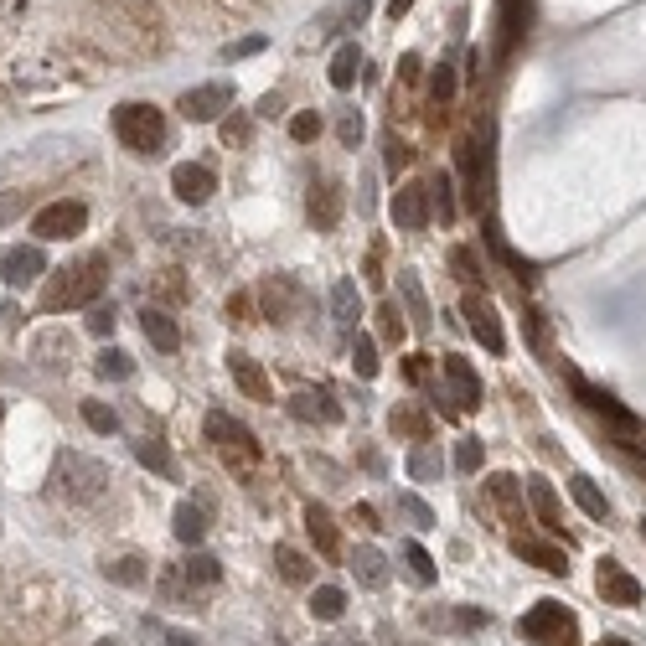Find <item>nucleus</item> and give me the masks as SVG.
Masks as SVG:
<instances>
[{
	"mask_svg": "<svg viewBox=\"0 0 646 646\" xmlns=\"http://www.w3.org/2000/svg\"><path fill=\"white\" fill-rule=\"evenodd\" d=\"M331 316L342 321V326H352V321L362 316V295H357V280H336V290H331Z\"/></svg>",
	"mask_w": 646,
	"mask_h": 646,
	"instance_id": "obj_29",
	"label": "nucleus"
},
{
	"mask_svg": "<svg viewBox=\"0 0 646 646\" xmlns=\"http://www.w3.org/2000/svg\"><path fill=\"white\" fill-rule=\"evenodd\" d=\"M166 646H202V641L187 636V631H166Z\"/></svg>",
	"mask_w": 646,
	"mask_h": 646,
	"instance_id": "obj_58",
	"label": "nucleus"
},
{
	"mask_svg": "<svg viewBox=\"0 0 646 646\" xmlns=\"http://www.w3.org/2000/svg\"><path fill=\"white\" fill-rule=\"evenodd\" d=\"M233 429H238V419H228L223 409H212V414H207V424H202V435H207L212 445H228V440H233Z\"/></svg>",
	"mask_w": 646,
	"mask_h": 646,
	"instance_id": "obj_45",
	"label": "nucleus"
},
{
	"mask_svg": "<svg viewBox=\"0 0 646 646\" xmlns=\"http://www.w3.org/2000/svg\"><path fill=\"white\" fill-rule=\"evenodd\" d=\"M440 373H445V383H450V398H455V414H471V409H481V378H476V367L466 362V357H455V352H445V362H440Z\"/></svg>",
	"mask_w": 646,
	"mask_h": 646,
	"instance_id": "obj_10",
	"label": "nucleus"
},
{
	"mask_svg": "<svg viewBox=\"0 0 646 646\" xmlns=\"http://www.w3.org/2000/svg\"><path fill=\"white\" fill-rule=\"evenodd\" d=\"M450 269H455V280H466V285L481 280V264H476L471 249H450Z\"/></svg>",
	"mask_w": 646,
	"mask_h": 646,
	"instance_id": "obj_46",
	"label": "nucleus"
},
{
	"mask_svg": "<svg viewBox=\"0 0 646 646\" xmlns=\"http://www.w3.org/2000/svg\"><path fill=\"white\" fill-rule=\"evenodd\" d=\"M181 574H187V584H218L223 579V569H218L212 553H192V559L181 564Z\"/></svg>",
	"mask_w": 646,
	"mask_h": 646,
	"instance_id": "obj_36",
	"label": "nucleus"
},
{
	"mask_svg": "<svg viewBox=\"0 0 646 646\" xmlns=\"http://www.w3.org/2000/svg\"><path fill=\"white\" fill-rule=\"evenodd\" d=\"M404 564H409V574H414L419 584L435 579V559H429V553H424L419 543H404Z\"/></svg>",
	"mask_w": 646,
	"mask_h": 646,
	"instance_id": "obj_44",
	"label": "nucleus"
},
{
	"mask_svg": "<svg viewBox=\"0 0 646 646\" xmlns=\"http://www.w3.org/2000/svg\"><path fill=\"white\" fill-rule=\"evenodd\" d=\"M223 135H228V145H233V140H249V125H243V119H228Z\"/></svg>",
	"mask_w": 646,
	"mask_h": 646,
	"instance_id": "obj_57",
	"label": "nucleus"
},
{
	"mask_svg": "<svg viewBox=\"0 0 646 646\" xmlns=\"http://www.w3.org/2000/svg\"><path fill=\"white\" fill-rule=\"evenodd\" d=\"M352 522H357V528H378V512L362 502V507H352Z\"/></svg>",
	"mask_w": 646,
	"mask_h": 646,
	"instance_id": "obj_55",
	"label": "nucleus"
},
{
	"mask_svg": "<svg viewBox=\"0 0 646 646\" xmlns=\"http://www.w3.org/2000/svg\"><path fill=\"white\" fill-rule=\"evenodd\" d=\"M274 569H280V579H285V584H311V574H316V564L305 559L300 548H290V543L274 548Z\"/></svg>",
	"mask_w": 646,
	"mask_h": 646,
	"instance_id": "obj_25",
	"label": "nucleus"
},
{
	"mask_svg": "<svg viewBox=\"0 0 646 646\" xmlns=\"http://www.w3.org/2000/svg\"><path fill=\"white\" fill-rule=\"evenodd\" d=\"M140 331H145V342L156 347V352H176V347H181V331H176V321H171L166 311H156V305H150V311L140 316Z\"/></svg>",
	"mask_w": 646,
	"mask_h": 646,
	"instance_id": "obj_19",
	"label": "nucleus"
},
{
	"mask_svg": "<svg viewBox=\"0 0 646 646\" xmlns=\"http://www.w3.org/2000/svg\"><path fill=\"white\" fill-rule=\"evenodd\" d=\"M228 373H233V383L243 388V398H254V404H269V398H274V388H269V373H264V367L249 357V352H228Z\"/></svg>",
	"mask_w": 646,
	"mask_h": 646,
	"instance_id": "obj_14",
	"label": "nucleus"
},
{
	"mask_svg": "<svg viewBox=\"0 0 646 646\" xmlns=\"http://www.w3.org/2000/svg\"><path fill=\"white\" fill-rule=\"evenodd\" d=\"M398 517H409V528H435V512H429V502H419L414 491H398Z\"/></svg>",
	"mask_w": 646,
	"mask_h": 646,
	"instance_id": "obj_35",
	"label": "nucleus"
},
{
	"mask_svg": "<svg viewBox=\"0 0 646 646\" xmlns=\"http://www.w3.org/2000/svg\"><path fill=\"white\" fill-rule=\"evenodd\" d=\"M21 207H26L21 192H0V228H6L11 218H21Z\"/></svg>",
	"mask_w": 646,
	"mask_h": 646,
	"instance_id": "obj_51",
	"label": "nucleus"
},
{
	"mask_svg": "<svg viewBox=\"0 0 646 646\" xmlns=\"http://www.w3.org/2000/svg\"><path fill=\"white\" fill-rule=\"evenodd\" d=\"M641 538H646V517H641Z\"/></svg>",
	"mask_w": 646,
	"mask_h": 646,
	"instance_id": "obj_62",
	"label": "nucleus"
},
{
	"mask_svg": "<svg viewBox=\"0 0 646 646\" xmlns=\"http://www.w3.org/2000/svg\"><path fill=\"white\" fill-rule=\"evenodd\" d=\"M460 316H466V326H471V336L491 352V357H502L507 352V331H502V316H497V305H491L481 290H471L466 300H460Z\"/></svg>",
	"mask_w": 646,
	"mask_h": 646,
	"instance_id": "obj_5",
	"label": "nucleus"
},
{
	"mask_svg": "<svg viewBox=\"0 0 646 646\" xmlns=\"http://www.w3.org/2000/svg\"><path fill=\"white\" fill-rule=\"evenodd\" d=\"M316 135H321V114H316V109H300V114L290 119V140H295V145H311Z\"/></svg>",
	"mask_w": 646,
	"mask_h": 646,
	"instance_id": "obj_40",
	"label": "nucleus"
},
{
	"mask_svg": "<svg viewBox=\"0 0 646 646\" xmlns=\"http://www.w3.org/2000/svg\"><path fill=\"white\" fill-rule=\"evenodd\" d=\"M367 16H373V0H342V6H331V11H321V16L311 21V32L326 37V32H342V21L362 26Z\"/></svg>",
	"mask_w": 646,
	"mask_h": 646,
	"instance_id": "obj_16",
	"label": "nucleus"
},
{
	"mask_svg": "<svg viewBox=\"0 0 646 646\" xmlns=\"http://www.w3.org/2000/svg\"><path fill=\"white\" fill-rule=\"evenodd\" d=\"M409 476L414 481H440L445 476V455L435 445H414L409 450Z\"/></svg>",
	"mask_w": 646,
	"mask_h": 646,
	"instance_id": "obj_30",
	"label": "nucleus"
},
{
	"mask_svg": "<svg viewBox=\"0 0 646 646\" xmlns=\"http://www.w3.org/2000/svg\"><path fill=\"white\" fill-rule=\"evenodd\" d=\"M176 109L192 125H212V119H223V109H233V88L228 83H197L176 99Z\"/></svg>",
	"mask_w": 646,
	"mask_h": 646,
	"instance_id": "obj_7",
	"label": "nucleus"
},
{
	"mask_svg": "<svg viewBox=\"0 0 646 646\" xmlns=\"http://www.w3.org/2000/svg\"><path fill=\"white\" fill-rule=\"evenodd\" d=\"M114 135L125 140V150H135V156H161L166 114L156 104H119L114 109Z\"/></svg>",
	"mask_w": 646,
	"mask_h": 646,
	"instance_id": "obj_1",
	"label": "nucleus"
},
{
	"mask_svg": "<svg viewBox=\"0 0 646 646\" xmlns=\"http://www.w3.org/2000/svg\"><path fill=\"white\" fill-rule=\"evenodd\" d=\"M600 646H631V641H621V636H605Z\"/></svg>",
	"mask_w": 646,
	"mask_h": 646,
	"instance_id": "obj_60",
	"label": "nucleus"
},
{
	"mask_svg": "<svg viewBox=\"0 0 646 646\" xmlns=\"http://www.w3.org/2000/svg\"><path fill=\"white\" fill-rule=\"evenodd\" d=\"M569 497L579 502V512H584V517H595V522H605V517H610L605 491H600L590 476H579V471H574V476H569Z\"/></svg>",
	"mask_w": 646,
	"mask_h": 646,
	"instance_id": "obj_22",
	"label": "nucleus"
},
{
	"mask_svg": "<svg viewBox=\"0 0 646 646\" xmlns=\"http://www.w3.org/2000/svg\"><path fill=\"white\" fill-rule=\"evenodd\" d=\"M352 574H357L362 590H383V584H388V559H383V548L362 543V548L352 553Z\"/></svg>",
	"mask_w": 646,
	"mask_h": 646,
	"instance_id": "obj_17",
	"label": "nucleus"
},
{
	"mask_svg": "<svg viewBox=\"0 0 646 646\" xmlns=\"http://www.w3.org/2000/svg\"><path fill=\"white\" fill-rule=\"evenodd\" d=\"M259 47H264V37H243V42H233V47H228V57H254Z\"/></svg>",
	"mask_w": 646,
	"mask_h": 646,
	"instance_id": "obj_54",
	"label": "nucleus"
},
{
	"mask_svg": "<svg viewBox=\"0 0 646 646\" xmlns=\"http://www.w3.org/2000/svg\"><path fill=\"white\" fill-rule=\"evenodd\" d=\"M486 491L497 497V507H502L507 522H528V517H522V481H517L512 471H497V476L486 481Z\"/></svg>",
	"mask_w": 646,
	"mask_h": 646,
	"instance_id": "obj_20",
	"label": "nucleus"
},
{
	"mask_svg": "<svg viewBox=\"0 0 646 646\" xmlns=\"http://www.w3.org/2000/svg\"><path fill=\"white\" fill-rule=\"evenodd\" d=\"M290 414L305 419V424H316V419L321 424H336V419H342V409L331 404V393H295L290 398Z\"/></svg>",
	"mask_w": 646,
	"mask_h": 646,
	"instance_id": "obj_21",
	"label": "nucleus"
},
{
	"mask_svg": "<svg viewBox=\"0 0 646 646\" xmlns=\"http://www.w3.org/2000/svg\"><path fill=\"white\" fill-rule=\"evenodd\" d=\"M109 264L104 259H88V264H78V269H63V280H57L52 290H47V311H78V305H94L99 300V290H104V274Z\"/></svg>",
	"mask_w": 646,
	"mask_h": 646,
	"instance_id": "obj_3",
	"label": "nucleus"
},
{
	"mask_svg": "<svg viewBox=\"0 0 646 646\" xmlns=\"http://www.w3.org/2000/svg\"><path fill=\"white\" fill-rule=\"evenodd\" d=\"M517 631L528 636L533 646H579V621H574V610L559 605V600H538L517 621Z\"/></svg>",
	"mask_w": 646,
	"mask_h": 646,
	"instance_id": "obj_2",
	"label": "nucleus"
},
{
	"mask_svg": "<svg viewBox=\"0 0 646 646\" xmlns=\"http://www.w3.org/2000/svg\"><path fill=\"white\" fill-rule=\"evenodd\" d=\"M347 610V590H336V584H316L311 590V615L316 621H342Z\"/></svg>",
	"mask_w": 646,
	"mask_h": 646,
	"instance_id": "obj_28",
	"label": "nucleus"
},
{
	"mask_svg": "<svg viewBox=\"0 0 646 646\" xmlns=\"http://www.w3.org/2000/svg\"><path fill=\"white\" fill-rule=\"evenodd\" d=\"M455 471H466V476L481 471V440H460L455 445Z\"/></svg>",
	"mask_w": 646,
	"mask_h": 646,
	"instance_id": "obj_47",
	"label": "nucleus"
},
{
	"mask_svg": "<svg viewBox=\"0 0 646 646\" xmlns=\"http://www.w3.org/2000/svg\"><path fill=\"white\" fill-rule=\"evenodd\" d=\"M305 533H311V543L326 553V559H336V553H342V538H336V522H331V512H326L321 502L305 507Z\"/></svg>",
	"mask_w": 646,
	"mask_h": 646,
	"instance_id": "obj_18",
	"label": "nucleus"
},
{
	"mask_svg": "<svg viewBox=\"0 0 646 646\" xmlns=\"http://www.w3.org/2000/svg\"><path fill=\"white\" fill-rule=\"evenodd\" d=\"M595 590H600L605 605H621V610L641 605V579H636L631 569H621L615 559H600V569H595Z\"/></svg>",
	"mask_w": 646,
	"mask_h": 646,
	"instance_id": "obj_11",
	"label": "nucleus"
},
{
	"mask_svg": "<svg viewBox=\"0 0 646 646\" xmlns=\"http://www.w3.org/2000/svg\"><path fill=\"white\" fill-rule=\"evenodd\" d=\"M569 383H574V393H579V404L584 409H595V414H605L610 419V429H615V435H621V445H646V429L621 409V404H615V398L605 393V388H595V383H584L579 373H569Z\"/></svg>",
	"mask_w": 646,
	"mask_h": 646,
	"instance_id": "obj_4",
	"label": "nucleus"
},
{
	"mask_svg": "<svg viewBox=\"0 0 646 646\" xmlns=\"http://www.w3.org/2000/svg\"><path fill=\"white\" fill-rule=\"evenodd\" d=\"M0 419H6V404H0Z\"/></svg>",
	"mask_w": 646,
	"mask_h": 646,
	"instance_id": "obj_63",
	"label": "nucleus"
},
{
	"mask_svg": "<svg viewBox=\"0 0 646 646\" xmlns=\"http://www.w3.org/2000/svg\"><path fill=\"white\" fill-rule=\"evenodd\" d=\"M398 295H404V305H409V326H414V331H429V326H435V316H429V300H424V290H419V280H414L409 269L398 274Z\"/></svg>",
	"mask_w": 646,
	"mask_h": 646,
	"instance_id": "obj_24",
	"label": "nucleus"
},
{
	"mask_svg": "<svg viewBox=\"0 0 646 646\" xmlns=\"http://www.w3.org/2000/svg\"><path fill=\"white\" fill-rule=\"evenodd\" d=\"M336 135H342V145H357V140H362V119H357V114H342Z\"/></svg>",
	"mask_w": 646,
	"mask_h": 646,
	"instance_id": "obj_52",
	"label": "nucleus"
},
{
	"mask_svg": "<svg viewBox=\"0 0 646 646\" xmlns=\"http://www.w3.org/2000/svg\"><path fill=\"white\" fill-rule=\"evenodd\" d=\"M83 424L94 429V435H114V429H119V414H114L109 404H94V398H88V404H83Z\"/></svg>",
	"mask_w": 646,
	"mask_h": 646,
	"instance_id": "obj_39",
	"label": "nucleus"
},
{
	"mask_svg": "<svg viewBox=\"0 0 646 646\" xmlns=\"http://www.w3.org/2000/svg\"><path fill=\"white\" fill-rule=\"evenodd\" d=\"M450 192H455V187H450V176H445V171H440L435 181H429V202L440 207V223H450V218H455V197H450Z\"/></svg>",
	"mask_w": 646,
	"mask_h": 646,
	"instance_id": "obj_41",
	"label": "nucleus"
},
{
	"mask_svg": "<svg viewBox=\"0 0 646 646\" xmlns=\"http://www.w3.org/2000/svg\"><path fill=\"white\" fill-rule=\"evenodd\" d=\"M171 528H176V538L187 543V548H197V543H202V533H207V517H202V507H197V502H181V507H176V517H171Z\"/></svg>",
	"mask_w": 646,
	"mask_h": 646,
	"instance_id": "obj_27",
	"label": "nucleus"
},
{
	"mask_svg": "<svg viewBox=\"0 0 646 646\" xmlns=\"http://www.w3.org/2000/svg\"><path fill=\"white\" fill-rule=\"evenodd\" d=\"M88 228V207L83 202H47L37 218H32V233L37 238H47V243H57V238H78Z\"/></svg>",
	"mask_w": 646,
	"mask_h": 646,
	"instance_id": "obj_6",
	"label": "nucleus"
},
{
	"mask_svg": "<svg viewBox=\"0 0 646 646\" xmlns=\"http://www.w3.org/2000/svg\"><path fill=\"white\" fill-rule=\"evenodd\" d=\"M42 274H47V254L37 249V243H11V249L0 254V280H6L11 290L37 285Z\"/></svg>",
	"mask_w": 646,
	"mask_h": 646,
	"instance_id": "obj_9",
	"label": "nucleus"
},
{
	"mask_svg": "<svg viewBox=\"0 0 646 646\" xmlns=\"http://www.w3.org/2000/svg\"><path fill=\"white\" fill-rule=\"evenodd\" d=\"M316 646H357V641H316Z\"/></svg>",
	"mask_w": 646,
	"mask_h": 646,
	"instance_id": "obj_61",
	"label": "nucleus"
},
{
	"mask_svg": "<svg viewBox=\"0 0 646 646\" xmlns=\"http://www.w3.org/2000/svg\"><path fill=\"white\" fill-rule=\"evenodd\" d=\"M528 502H533V512H538L543 528L559 533V497H553V486H548L543 476H533V481H528Z\"/></svg>",
	"mask_w": 646,
	"mask_h": 646,
	"instance_id": "obj_26",
	"label": "nucleus"
},
{
	"mask_svg": "<svg viewBox=\"0 0 646 646\" xmlns=\"http://www.w3.org/2000/svg\"><path fill=\"white\" fill-rule=\"evenodd\" d=\"M259 300H264V311H269L274 321H290V316H285V305H290V300H300V290H295L290 280H280V274H274V280L259 290Z\"/></svg>",
	"mask_w": 646,
	"mask_h": 646,
	"instance_id": "obj_31",
	"label": "nucleus"
},
{
	"mask_svg": "<svg viewBox=\"0 0 646 646\" xmlns=\"http://www.w3.org/2000/svg\"><path fill=\"white\" fill-rule=\"evenodd\" d=\"M409 6H414V0H388V16L398 21V16H409Z\"/></svg>",
	"mask_w": 646,
	"mask_h": 646,
	"instance_id": "obj_59",
	"label": "nucleus"
},
{
	"mask_svg": "<svg viewBox=\"0 0 646 646\" xmlns=\"http://www.w3.org/2000/svg\"><path fill=\"white\" fill-rule=\"evenodd\" d=\"M249 305H254V300L243 295V290H238V295H228V321H254V316H249Z\"/></svg>",
	"mask_w": 646,
	"mask_h": 646,
	"instance_id": "obj_53",
	"label": "nucleus"
},
{
	"mask_svg": "<svg viewBox=\"0 0 646 646\" xmlns=\"http://www.w3.org/2000/svg\"><path fill=\"white\" fill-rule=\"evenodd\" d=\"M393 223L404 233L429 228V181H404V187L393 192Z\"/></svg>",
	"mask_w": 646,
	"mask_h": 646,
	"instance_id": "obj_12",
	"label": "nucleus"
},
{
	"mask_svg": "<svg viewBox=\"0 0 646 646\" xmlns=\"http://www.w3.org/2000/svg\"><path fill=\"white\" fill-rule=\"evenodd\" d=\"M135 455L145 460L150 471H161V476H171V455H166V445H161V440H150V435H145V440L135 445Z\"/></svg>",
	"mask_w": 646,
	"mask_h": 646,
	"instance_id": "obj_42",
	"label": "nucleus"
},
{
	"mask_svg": "<svg viewBox=\"0 0 646 646\" xmlns=\"http://www.w3.org/2000/svg\"><path fill=\"white\" fill-rule=\"evenodd\" d=\"M352 367H357V378H378V342L367 331H357V342H352Z\"/></svg>",
	"mask_w": 646,
	"mask_h": 646,
	"instance_id": "obj_34",
	"label": "nucleus"
},
{
	"mask_svg": "<svg viewBox=\"0 0 646 646\" xmlns=\"http://www.w3.org/2000/svg\"><path fill=\"white\" fill-rule=\"evenodd\" d=\"M429 99H435L440 109L455 99V68H450V63H440V68H435V78H429Z\"/></svg>",
	"mask_w": 646,
	"mask_h": 646,
	"instance_id": "obj_43",
	"label": "nucleus"
},
{
	"mask_svg": "<svg viewBox=\"0 0 646 646\" xmlns=\"http://www.w3.org/2000/svg\"><path fill=\"white\" fill-rule=\"evenodd\" d=\"M104 574H109L114 584H140V579H145V559H140V553H125V559L104 564Z\"/></svg>",
	"mask_w": 646,
	"mask_h": 646,
	"instance_id": "obj_38",
	"label": "nucleus"
},
{
	"mask_svg": "<svg viewBox=\"0 0 646 646\" xmlns=\"http://www.w3.org/2000/svg\"><path fill=\"white\" fill-rule=\"evenodd\" d=\"M171 192L187 202V207H202L212 192H218V176H212L207 166H197V161H187V166L171 171Z\"/></svg>",
	"mask_w": 646,
	"mask_h": 646,
	"instance_id": "obj_13",
	"label": "nucleus"
},
{
	"mask_svg": "<svg viewBox=\"0 0 646 646\" xmlns=\"http://www.w3.org/2000/svg\"><path fill=\"white\" fill-rule=\"evenodd\" d=\"M398 78H404V83H414V78H419V57H414V52L404 57V63H398Z\"/></svg>",
	"mask_w": 646,
	"mask_h": 646,
	"instance_id": "obj_56",
	"label": "nucleus"
},
{
	"mask_svg": "<svg viewBox=\"0 0 646 646\" xmlns=\"http://www.w3.org/2000/svg\"><path fill=\"white\" fill-rule=\"evenodd\" d=\"M94 367H99V378H114V383H125V378L135 373V362H130L125 352H119V347L99 352V362H94Z\"/></svg>",
	"mask_w": 646,
	"mask_h": 646,
	"instance_id": "obj_37",
	"label": "nucleus"
},
{
	"mask_svg": "<svg viewBox=\"0 0 646 646\" xmlns=\"http://www.w3.org/2000/svg\"><path fill=\"white\" fill-rule=\"evenodd\" d=\"M57 481H63V491H68V497L73 502H88V497H99V491H104V466H99V460H88V455H63V460H57Z\"/></svg>",
	"mask_w": 646,
	"mask_h": 646,
	"instance_id": "obj_8",
	"label": "nucleus"
},
{
	"mask_svg": "<svg viewBox=\"0 0 646 646\" xmlns=\"http://www.w3.org/2000/svg\"><path fill=\"white\" fill-rule=\"evenodd\" d=\"M393 429H409V435L429 440V424H424V414H414V409H393Z\"/></svg>",
	"mask_w": 646,
	"mask_h": 646,
	"instance_id": "obj_48",
	"label": "nucleus"
},
{
	"mask_svg": "<svg viewBox=\"0 0 646 646\" xmlns=\"http://www.w3.org/2000/svg\"><path fill=\"white\" fill-rule=\"evenodd\" d=\"M357 68H362V52H357V42H347L342 52L331 57V73H326L331 88H352L357 83Z\"/></svg>",
	"mask_w": 646,
	"mask_h": 646,
	"instance_id": "obj_32",
	"label": "nucleus"
},
{
	"mask_svg": "<svg viewBox=\"0 0 646 646\" xmlns=\"http://www.w3.org/2000/svg\"><path fill=\"white\" fill-rule=\"evenodd\" d=\"M378 336H383V342H404V336H409V321H404V311H398V300H383L378 305Z\"/></svg>",
	"mask_w": 646,
	"mask_h": 646,
	"instance_id": "obj_33",
	"label": "nucleus"
},
{
	"mask_svg": "<svg viewBox=\"0 0 646 646\" xmlns=\"http://www.w3.org/2000/svg\"><path fill=\"white\" fill-rule=\"evenodd\" d=\"M409 156H414V150H409L404 140H398V135H388V171H393V176L409 166Z\"/></svg>",
	"mask_w": 646,
	"mask_h": 646,
	"instance_id": "obj_50",
	"label": "nucleus"
},
{
	"mask_svg": "<svg viewBox=\"0 0 646 646\" xmlns=\"http://www.w3.org/2000/svg\"><path fill=\"white\" fill-rule=\"evenodd\" d=\"M114 305H94V311H88V331H94V336H109L114 331Z\"/></svg>",
	"mask_w": 646,
	"mask_h": 646,
	"instance_id": "obj_49",
	"label": "nucleus"
},
{
	"mask_svg": "<svg viewBox=\"0 0 646 646\" xmlns=\"http://www.w3.org/2000/svg\"><path fill=\"white\" fill-rule=\"evenodd\" d=\"M305 212H311L316 233H331L336 223H342V192H336V181H316L311 197H305Z\"/></svg>",
	"mask_w": 646,
	"mask_h": 646,
	"instance_id": "obj_15",
	"label": "nucleus"
},
{
	"mask_svg": "<svg viewBox=\"0 0 646 646\" xmlns=\"http://www.w3.org/2000/svg\"><path fill=\"white\" fill-rule=\"evenodd\" d=\"M512 553H517V559H528V564H538L543 574H569V559H564L559 548H548V543H533V538H517V543H512Z\"/></svg>",
	"mask_w": 646,
	"mask_h": 646,
	"instance_id": "obj_23",
	"label": "nucleus"
}]
</instances>
